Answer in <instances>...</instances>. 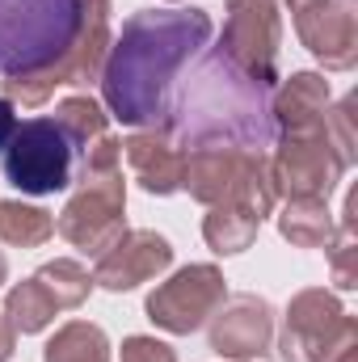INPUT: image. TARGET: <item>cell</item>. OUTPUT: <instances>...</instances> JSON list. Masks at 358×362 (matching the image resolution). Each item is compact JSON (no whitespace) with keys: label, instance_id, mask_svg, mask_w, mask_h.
<instances>
[{"label":"cell","instance_id":"6da1fadb","mask_svg":"<svg viewBox=\"0 0 358 362\" xmlns=\"http://www.w3.org/2000/svg\"><path fill=\"white\" fill-rule=\"evenodd\" d=\"M211 17L190 13H139L122 25L105 64V101L122 122H156L178 68L207 42Z\"/></svg>","mask_w":358,"mask_h":362},{"label":"cell","instance_id":"7a4b0ae2","mask_svg":"<svg viewBox=\"0 0 358 362\" xmlns=\"http://www.w3.org/2000/svg\"><path fill=\"white\" fill-rule=\"evenodd\" d=\"M173 131L185 144L198 148H224L236 152H262L274 139V110L266 101V85H258L249 72H241L224 51H211L185 81L173 101Z\"/></svg>","mask_w":358,"mask_h":362},{"label":"cell","instance_id":"3957f363","mask_svg":"<svg viewBox=\"0 0 358 362\" xmlns=\"http://www.w3.org/2000/svg\"><path fill=\"white\" fill-rule=\"evenodd\" d=\"M85 0H0V76H34L68 55Z\"/></svg>","mask_w":358,"mask_h":362},{"label":"cell","instance_id":"277c9868","mask_svg":"<svg viewBox=\"0 0 358 362\" xmlns=\"http://www.w3.org/2000/svg\"><path fill=\"white\" fill-rule=\"evenodd\" d=\"M72 139L55 118H34L13 131L4 144V177L21 194H55L72 181Z\"/></svg>","mask_w":358,"mask_h":362},{"label":"cell","instance_id":"5b68a950","mask_svg":"<svg viewBox=\"0 0 358 362\" xmlns=\"http://www.w3.org/2000/svg\"><path fill=\"white\" fill-rule=\"evenodd\" d=\"M287 362H354V325L325 291H304L287 312Z\"/></svg>","mask_w":358,"mask_h":362},{"label":"cell","instance_id":"8992f818","mask_svg":"<svg viewBox=\"0 0 358 362\" xmlns=\"http://www.w3.org/2000/svg\"><path fill=\"white\" fill-rule=\"evenodd\" d=\"M228 30L219 51L249 72L258 85H274V55H278V13L274 0H228Z\"/></svg>","mask_w":358,"mask_h":362},{"label":"cell","instance_id":"52a82bcc","mask_svg":"<svg viewBox=\"0 0 358 362\" xmlns=\"http://www.w3.org/2000/svg\"><path fill=\"white\" fill-rule=\"evenodd\" d=\"M85 194L64 211L59 232L89 253H105L118 236H122V185H118V169L114 173H85Z\"/></svg>","mask_w":358,"mask_h":362},{"label":"cell","instance_id":"ba28073f","mask_svg":"<svg viewBox=\"0 0 358 362\" xmlns=\"http://www.w3.org/2000/svg\"><path fill=\"white\" fill-rule=\"evenodd\" d=\"M219 303H224V278H219V270L215 266H190L178 278H169L161 291H152L148 316L161 329H169V333H190Z\"/></svg>","mask_w":358,"mask_h":362},{"label":"cell","instance_id":"9c48e42d","mask_svg":"<svg viewBox=\"0 0 358 362\" xmlns=\"http://www.w3.org/2000/svg\"><path fill=\"white\" fill-rule=\"evenodd\" d=\"M342 169H346V160L329 152V127H312V131L287 135L274 181H282V189H291V198H325Z\"/></svg>","mask_w":358,"mask_h":362},{"label":"cell","instance_id":"30bf717a","mask_svg":"<svg viewBox=\"0 0 358 362\" xmlns=\"http://www.w3.org/2000/svg\"><path fill=\"white\" fill-rule=\"evenodd\" d=\"M299 34L316 59L329 68H350L354 64V4L350 0H308L299 4Z\"/></svg>","mask_w":358,"mask_h":362},{"label":"cell","instance_id":"8fae6325","mask_svg":"<svg viewBox=\"0 0 358 362\" xmlns=\"http://www.w3.org/2000/svg\"><path fill=\"white\" fill-rule=\"evenodd\" d=\"M173 262V249L165 236L156 232H131V236H118L101 262H97V282L110 286V291H127V286H139L144 278H152L156 270H165Z\"/></svg>","mask_w":358,"mask_h":362},{"label":"cell","instance_id":"7c38bea8","mask_svg":"<svg viewBox=\"0 0 358 362\" xmlns=\"http://www.w3.org/2000/svg\"><path fill=\"white\" fill-rule=\"evenodd\" d=\"M266 341H270V308L253 295L232 299L228 312H219V320L211 329V346L228 358L266 354Z\"/></svg>","mask_w":358,"mask_h":362},{"label":"cell","instance_id":"4fadbf2b","mask_svg":"<svg viewBox=\"0 0 358 362\" xmlns=\"http://www.w3.org/2000/svg\"><path fill=\"white\" fill-rule=\"evenodd\" d=\"M127 156H131V169L139 173V181L152 189V194H173L181 185V173H185V160L169 144L161 139H148V135H135L131 144H122Z\"/></svg>","mask_w":358,"mask_h":362},{"label":"cell","instance_id":"5bb4252c","mask_svg":"<svg viewBox=\"0 0 358 362\" xmlns=\"http://www.w3.org/2000/svg\"><path fill=\"white\" fill-rule=\"evenodd\" d=\"M325 101H329V89L321 76H312V72L291 76V85L282 89V101H278V118H282L287 135L325 127Z\"/></svg>","mask_w":358,"mask_h":362},{"label":"cell","instance_id":"9a60e30c","mask_svg":"<svg viewBox=\"0 0 358 362\" xmlns=\"http://www.w3.org/2000/svg\"><path fill=\"white\" fill-rule=\"evenodd\" d=\"M55 312H59V308H55V299L47 295V286H42L38 278H30V282H21V286L8 291V325L21 329V333L42 329Z\"/></svg>","mask_w":358,"mask_h":362},{"label":"cell","instance_id":"2e32d148","mask_svg":"<svg viewBox=\"0 0 358 362\" xmlns=\"http://www.w3.org/2000/svg\"><path fill=\"white\" fill-rule=\"evenodd\" d=\"M282 236L304 245V249H316L329 240V215H325V202L321 198H295L282 215Z\"/></svg>","mask_w":358,"mask_h":362},{"label":"cell","instance_id":"e0dca14e","mask_svg":"<svg viewBox=\"0 0 358 362\" xmlns=\"http://www.w3.org/2000/svg\"><path fill=\"white\" fill-rule=\"evenodd\" d=\"M258 215H249V211H241V206H228V211H215V215H207V240H211V249L215 253H241L249 240H253V232H258Z\"/></svg>","mask_w":358,"mask_h":362},{"label":"cell","instance_id":"ac0fdd59","mask_svg":"<svg viewBox=\"0 0 358 362\" xmlns=\"http://www.w3.org/2000/svg\"><path fill=\"white\" fill-rule=\"evenodd\" d=\"M55 232L47 211L21 206V202H0V240L8 245H42Z\"/></svg>","mask_w":358,"mask_h":362},{"label":"cell","instance_id":"d6986e66","mask_svg":"<svg viewBox=\"0 0 358 362\" xmlns=\"http://www.w3.org/2000/svg\"><path fill=\"white\" fill-rule=\"evenodd\" d=\"M47 362H105V337L93 325H68L51 346H47Z\"/></svg>","mask_w":358,"mask_h":362},{"label":"cell","instance_id":"ffe728a7","mask_svg":"<svg viewBox=\"0 0 358 362\" xmlns=\"http://www.w3.org/2000/svg\"><path fill=\"white\" fill-rule=\"evenodd\" d=\"M34 278L47 286V295L55 299V308H76L89 295V274L81 270L76 262H55V266L38 270Z\"/></svg>","mask_w":358,"mask_h":362},{"label":"cell","instance_id":"44dd1931","mask_svg":"<svg viewBox=\"0 0 358 362\" xmlns=\"http://www.w3.org/2000/svg\"><path fill=\"white\" fill-rule=\"evenodd\" d=\"M122 362H173V350L152 337H131L122 346Z\"/></svg>","mask_w":358,"mask_h":362},{"label":"cell","instance_id":"7402d4cb","mask_svg":"<svg viewBox=\"0 0 358 362\" xmlns=\"http://www.w3.org/2000/svg\"><path fill=\"white\" fill-rule=\"evenodd\" d=\"M13 131H17V118H13V101H4V97H0V148L13 139Z\"/></svg>","mask_w":358,"mask_h":362}]
</instances>
